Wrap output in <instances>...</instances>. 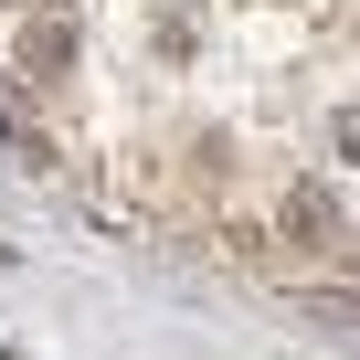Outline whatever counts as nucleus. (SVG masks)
I'll return each mask as SVG.
<instances>
[{
  "label": "nucleus",
  "mask_w": 360,
  "mask_h": 360,
  "mask_svg": "<svg viewBox=\"0 0 360 360\" xmlns=\"http://www.w3.org/2000/svg\"><path fill=\"white\" fill-rule=\"evenodd\" d=\"M22 75L32 85H64L75 75V0H32V11H22Z\"/></svg>",
  "instance_id": "1"
},
{
  "label": "nucleus",
  "mask_w": 360,
  "mask_h": 360,
  "mask_svg": "<svg viewBox=\"0 0 360 360\" xmlns=\"http://www.w3.org/2000/svg\"><path fill=\"white\" fill-rule=\"evenodd\" d=\"M276 233H286V244H328V233H339L328 191H286V202H276Z\"/></svg>",
  "instance_id": "2"
},
{
  "label": "nucleus",
  "mask_w": 360,
  "mask_h": 360,
  "mask_svg": "<svg viewBox=\"0 0 360 360\" xmlns=\"http://www.w3.org/2000/svg\"><path fill=\"white\" fill-rule=\"evenodd\" d=\"M11 117H22V106H11V85H0V127H11Z\"/></svg>",
  "instance_id": "3"
},
{
  "label": "nucleus",
  "mask_w": 360,
  "mask_h": 360,
  "mask_svg": "<svg viewBox=\"0 0 360 360\" xmlns=\"http://www.w3.org/2000/svg\"><path fill=\"white\" fill-rule=\"evenodd\" d=\"M349 159H360V106H349Z\"/></svg>",
  "instance_id": "4"
},
{
  "label": "nucleus",
  "mask_w": 360,
  "mask_h": 360,
  "mask_svg": "<svg viewBox=\"0 0 360 360\" xmlns=\"http://www.w3.org/2000/svg\"><path fill=\"white\" fill-rule=\"evenodd\" d=\"M22 11H32V0H22Z\"/></svg>",
  "instance_id": "5"
}]
</instances>
